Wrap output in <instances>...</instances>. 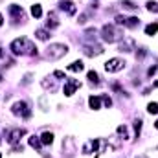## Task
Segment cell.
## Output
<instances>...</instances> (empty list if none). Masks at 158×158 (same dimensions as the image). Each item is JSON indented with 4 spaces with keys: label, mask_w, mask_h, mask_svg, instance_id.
Segmentation results:
<instances>
[{
    "label": "cell",
    "mask_w": 158,
    "mask_h": 158,
    "mask_svg": "<svg viewBox=\"0 0 158 158\" xmlns=\"http://www.w3.org/2000/svg\"><path fill=\"white\" fill-rule=\"evenodd\" d=\"M11 52L15 55H37V46L26 37H19L11 42Z\"/></svg>",
    "instance_id": "cell-1"
},
{
    "label": "cell",
    "mask_w": 158,
    "mask_h": 158,
    "mask_svg": "<svg viewBox=\"0 0 158 158\" xmlns=\"http://www.w3.org/2000/svg\"><path fill=\"white\" fill-rule=\"evenodd\" d=\"M101 37L105 42H118V40L123 39V31L116 28V26H112V24H105L103 28H101Z\"/></svg>",
    "instance_id": "cell-2"
},
{
    "label": "cell",
    "mask_w": 158,
    "mask_h": 158,
    "mask_svg": "<svg viewBox=\"0 0 158 158\" xmlns=\"http://www.w3.org/2000/svg\"><path fill=\"white\" fill-rule=\"evenodd\" d=\"M68 53V46L66 44H50L48 48H46V57L48 59H52V61H57V59H61V57H64Z\"/></svg>",
    "instance_id": "cell-3"
},
{
    "label": "cell",
    "mask_w": 158,
    "mask_h": 158,
    "mask_svg": "<svg viewBox=\"0 0 158 158\" xmlns=\"http://www.w3.org/2000/svg\"><path fill=\"white\" fill-rule=\"evenodd\" d=\"M11 112H13L15 116H22V118H30V116H31V110L28 109V103H24V101H17V103H13Z\"/></svg>",
    "instance_id": "cell-4"
},
{
    "label": "cell",
    "mask_w": 158,
    "mask_h": 158,
    "mask_svg": "<svg viewBox=\"0 0 158 158\" xmlns=\"http://www.w3.org/2000/svg\"><path fill=\"white\" fill-rule=\"evenodd\" d=\"M125 61L123 59H118V57H114V59H109L107 63H105V70L107 72H110V74H114V72H119V70H123L125 68Z\"/></svg>",
    "instance_id": "cell-5"
},
{
    "label": "cell",
    "mask_w": 158,
    "mask_h": 158,
    "mask_svg": "<svg viewBox=\"0 0 158 158\" xmlns=\"http://www.w3.org/2000/svg\"><path fill=\"white\" fill-rule=\"evenodd\" d=\"M83 53L86 55V57H96V55H101L103 53V48L99 46V44H85L83 46Z\"/></svg>",
    "instance_id": "cell-6"
},
{
    "label": "cell",
    "mask_w": 158,
    "mask_h": 158,
    "mask_svg": "<svg viewBox=\"0 0 158 158\" xmlns=\"http://www.w3.org/2000/svg\"><path fill=\"white\" fill-rule=\"evenodd\" d=\"M26 134V131L24 129H11L9 132H7V142L11 143V145H19V142H20V138Z\"/></svg>",
    "instance_id": "cell-7"
},
{
    "label": "cell",
    "mask_w": 158,
    "mask_h": 158,
    "mask_svg": "<svg viewBox=\"0 0 158 158\" xmlns=\"http://www.w3.org/2000/svg\"><path fill=\"white\" fill-rule=\"evenodd\" d=\"M77 88H81V83L77 79H66L64 86H63V92H64V96H72Z\"/></svg>",
    "instance_id": "cell-8"
},
{
    "label": "cell",
    "mask_w": 158,
    "mask_h": 158,
    "mask_svg": "<svg viewBox=\"0 0 158 158\" xmlns=\"http://www.w3.org/2000/svg\"><path fill=\"white\" fill-rule=\"evenodd\" d=\"M63 151H64V155L68 158H72L76 155V142H74V138H64L63 140Z\"/></svg>",
    "instance_id": "cell-9"
},
{
    "label": "cell",
    "mask_w": 158,
    "mask_h": 158,
    "mask_svg": "<svg viewBox=\"0 0 158 158\" xmlns=\"http://www.w3.org/2000/svg\"><path fill=\"white\" fill-rule=\"evenodd\" d=\"M98 147H99V140H88L81 151H83V155H94L98 151Z\"/></svg>",
    "instance_id": "cell-10"
},
{
    "label": "cell",
    "mask_w": 158,
    "mask_h": 158,
    "mask_svg": "<svg viewBox=\"0 0 158 158\" xmlns=\"http://www.w3.org/2000/svg\"><path fill=\"white\" fill-rule=\"evenodd\" d=\"M9 13H11V17L15 19V22L24 17V9H22L20 6H17V4H11V6H9Z\"/></svg>",
    "instance_id": "cell-11"
},
{
    "label": "cell",
    "mask_w": 158,
    "mask_h": 158,
    "mask_svg": "<svg viewBox=\"0 0 158 158\" xmlns=\"http://www.w3.org/2000/svg\"><path fill=\"white\" fill-rule=\"evenodd\" d=\"M61 9H63V11H66L68 15H76V11H77L76 4H74V2H70V0H63V2H61Z\"/></svg>",
    "instance_id": "cell-12"
},
{
    "label": "cell",
    "mask_w": 158,
    "mask_h": 158,
    "mask_svg": "<svg viewBox=\"0 0 158 158\" xmlns=\"http://www.w3.org/2000/svg\"><path fill=\"white\" fill-rule=\"evenodd\" d=\"M88 105H90L92 110H99V107H101V98H99V96H90V98H88Z\"/></svg>",
    "instance_id": "cell-13"
},
{
    "label": "cell",
    "mask_w": 158,
    "mask_h": 158,
    "mask_svg": "<svg viewBox=\"0 0 158 158\" xmlns=\"http://www.w3.org/2000/svg\"><path fill=\"white\" fill-rule=\"evenodd\" d=\"M46 26L48 28H57L59 26V20H57V15L52 11V13H48V20H46Z\"/></svg>",
    "instance_id": "cell-14"
},
{
    "label": "cell",
    "mask_w": 158,
    "mask_h": 158,
    "mask_svg": "<svg viewBox=\"0 0 158 158\" xmlns=\"http://www.w3.org/2000/svg\"><path fill=\"white\" fill-rule=\"evenodd\" d=\"M131 50H134V40L132 39H127L125 42L119 44V52H131Z\"/></svg>",
    "instance_id": "cell-15"
},
{
    "label": "cell",
    "mask_w": 158,
    "mask_h": 158,
    "mask_svg": "<svg viewBox=\"0 0 158 158\" xmlns=\"http://www.w3.org/2000/svg\"><path fill=\"white\" fill-rule=\"evenodd\" d=\"M40 142H42V145H52L53 143V134L52 132H42V136H40Z\"/></svg>",
    "instance_id": "cell-16"
},
{
    "label": "cell",
    "mask_w": 158,
    "mask_h": 158,
    "mask_svg": "<svg viewBox=\"0 0 158 158\" xmlns=\"http://www.w3.org/2000/svg\"><path fill=\"white\" fill-rule=\"evenodd\" d=\"M30 145L33 147V149H37V151H40V147H42V142H40V138L39 136H30Z\"/></svg>",
    "instance_id": "cell-17"
},
{
    "label": "cell",
    "mask_w": 158,
    "mask_h": 158,
    "mask_svg": "<svg viewBox=\"0 0 158 158\" xmlns=\"http://www.w3.org/2000/svg\"><path fill=\"white\" fill-rule=\"evenodd\" d=\"M83 68H85V64H83L81 61H74L72 64H68V70H70V72H81Z\"/></svg>",
    "instance_id": "cell-18"
},
{
    "label": "cell",
    "mask_w": 158,
    "mask_h": 158,
    "mask_svg": "<svg viewBox=\"0 0 158 158\" xmlns=\"http://www.w3.org/2000/svg\"><path fill=\"white\" fill-rule=\"evenodd\" d=\"M158 31V22H153V24H149V26H145V35H155Z\"/></svg>",
    "instance_id": "cell-19"
},
{
    "label": "cell",
    "mask_w": 158,
    "mask_h": 158,
    "mask_svg": "<svg viewBox=\"0 0 158 158\" xmlns=\"http://www.w3.org/2000/svg\"><path fill=\"white\" fill-rule=\"evenodd\" d=\"M35 37H37L39 40H48V39H50V33H48L46 30H42V28H40V30L35 31Z\"/></svg>",
    "instance_id": "cell-20"
},
{
    "label": "cell",
    "mask_w": 158,
    "mask_h": 158,
    "mask_svg": "<svg viewBox=\"0 0 158 158\" xmlns=\"http://www.w3.org/2000/svg\"><path fill=\"white\" fill-rule=\"evenodd\" d=\"M140 24V19H136V17H129L127 20H125V26L127 28H136Z\"/></svg>",
    "instance_id": "cell-21"
},
{
    "label": "cell",
    "mask_w": 158,
    "mask_h": 158,
    "mask_svg": "<svg viewBox=\"0 0 158 158\" xmlns=\"http://www.w3.org/2000/svg\"><path fill=\"white\" fill-rule=\"evenodd\" d=\"M31 15H33L35 19H40V17H42V7H40L39 4H33V6H31Z\"/></svg>",
    "instance_id": "cell-22"
},
{
    "label": "cell",
    "mask_w": 158,
    "mask_h": 158,
    "mask_svg": "<svg viewBox=\"0 0 158 158\" xmlns=\"http://www.w3.org/2000/svg\"><path fill=\"white\" fill-rule=\"evenodd\" d=\"M42 86H44V88H50L52 92H55V90H57V85H55V81H53V79H52V81L44 79V81H42Z\"/></svg>",
    "instance_id": "cell-23"
},
{
    "label": "cell",
    "mask_w": 158,
    "mask_h": 158,
    "mask_svg": "<svg viewBox=\"0 0 158 158\" xmlns=\"http://www.w3.org/2000/svg\"><path fill=\"white\" fill-rule=\"evenodd\" d=\"M86 77H88V81H90V83H94V85H99V76H98L94 70H90Z\"/></svg>",
    "instance_id": "cell-24"
},
{
    "label": "cell",
    "mask_w": 158,
    "mask_h": 158,
    "mask_svg": "<svg viewBox=\"0 0 158 158\" xmlns=\"http://www.w3.org/2000/svg\"><path fill=\"white\" fill-rule=\"evenodd\" d=\"M118 134L119 136H123V140L129 138V132H127V127H125V125H119L118 127Z\"/></svg>",
    "instance_id": "cell-25"
},
{
    "label": "cell",
    "mask_w": 158,
    "mask_h": 158,
    "mask_svg": "<svg viewBox=\"0 0 158 158\" xmlns=\"http://www.w3.org/2000/svg\"><path fill=\"white\" fill-rule=\"evenodd\" d=\"M121 6H123L125 9H136V7H138V6H136L134 2H131V0H123V2H121Z\"/></svg>",
    "instance_id": "cell-26"
},
{
    "label": "cell",
    "mask_w": 158,
    "mask_h": 158,
    "mask_svg": "<svg viewBox=\"0 0 158 158\" xmlns=\"http://www.w3.org/2000/svg\"><path fill=\"white\" fill-rule=\"evenodd\" d=\"M147 112L149 114H158V103H149L147 105Z\"/></svg>",
    "instance_id": "cell-27"
},
{
    "label": "cell",
    "mask_w": 158,
    "mask_h": 158,
    "mask_svg": "<svg viewBox=\"0 0 158 158\" xmlns=\"http://www.w3.org/2000/svg\"><path fill=\"white\" fill-rule=\"evenodd\" d=\"M145 6H147V9H149V11H153V13H158V4H156V2H151V0H149Z\"/></svg>",
    "instance_id": "cell-28"
},
{
    "label": "cell",
    "mask_w": 158,
    "mask_h": 158,
    "mask_svg": "<svg viewBox=\"0 0 158 158\" xmlns=\"http://www.w3.org/2000/svg\"><path fill=\"white\" fill-rule=\"evenodd\" d=\"M101 101L105 103V107H107V109H110V107H112V99H110L109 96H101Z\"/></svg>",
    "instance_id": "cell-29"
},
{
    "label": "cell",
    "mask_w": 158,
    "mask_h": 158,
    "mask_svg": "<svg viewBox=\"0 0 158 158\" xmlns=\"http://www.w3.org/2000/svg\"><path fill=\"white\" fill-rule=\"evenodd\" d=\"M134 131H136V138L140 136V131H142V119H136L134 121Z\"/></svg>",
    "instance_id": "cell-30"
},
{
    "label": "cell",
    "mask_w": 158,
    "mask_h": 158,
    "mask_svg": "<svg viewBox=\"0 0 158 158\" xmlns=\"http://www.w3.org/2000/svg\"><path fill=\"white\" fill-rule=\"evenodd\" d=\"M125 20H127V17H121V15L116 17V24L118 26H125Z\"/></svg>",
    "instance_id": "cell-31"
},
{
    "label": "cell",
    "mask_w": 158,
    "mask_h": 158,
    "mask_svg": "<svg viewBox=\"0 0 158 158\" xmlns=\"http://www.w3.org/2000/svg\"><path fill=\"white\" fill-rule=\"evenodd\" d=\"M40 107H42V110H48V107H46V98H40Z\"/></svg>",
    "instance_id": "cell-32"
},
{
    "label": "cell",
    "mask_w": 158,
    "mask_h": 158,
    "mask_svg": "<svg viewBox=\"0 0 158 158\" xmlns=\"http://www.w3.org/2000/svg\"><path fill=\"white\" fill-rule=\"evenodd\" d=\"M156 66H151V68H149V72H147V74H149V76H155V74H156Z\"/></svg>",
    "instance_id": "cell-33"
},
{
    "label": "cell",
    "mask_w": 158,
    "mask_h": 158,
    "mask_svg": "<svg viewBox=\"0 0 158 158\" xmlns=\"http://www.w3.org/2000/svg\"><path fill=\"white\" fill-rule=\"evenodd\" d=\"M53 76H55V77H64V72L57 70V72H53ZM64 79H66V77H64Z\"/></svg>",
    "instance_id": "cell-34"
},
{
    "label": "cell",
    "mask_w": 158,
    "mask_h": 158,
    "mask_svg": "<svg viewBox=\"0 0 158 158\" xmlns=\"http://www.w3.org/2000/svg\"><path fill=\"white\" fill-rule=\"evenodd\" d=\"M2 24H4V17L0 15V26H2Z\"/></svg>",
    "instance_id": "cell-35"
},
{
    "label": "cell",
    "mask_w": 158,
    "mask_h": 158,
    "mask_svg": "<svg viewBox=\"0 0 158 158\" xmlns=\"http://www.w3.org/2000/svg\"><path fill=\"white\" fill-rule=\"evenodd\" d=\"M0 57H4V52H2V46H0Z\"/></svg>",
    "instance_id": "cell-36"
},
{
    "label": "cell",
    "mask_w": 158,
    "mask_h": 158,
    "mask_svg": "<svg viewBox=\"0 0 158 158\" xmlns=\"http://www.w3.org/2000/svg\"><path fill=\"white\" fill-rule=\"evenodd\" d=\"M155 86H156V88H158V81H156V83H155Z\"/></svg>",
    "instance_id": "cell-37"
},
{
    "label": "cell",
    "mask_w": 158,
    "mask_h": 158,
    "mask_svg": "<svg viewBox=\"0 0 158 158\" xmlns=\"http://www.w3.org/2000/svg\"><path fill=\"white\" fill-rule=\"evenodd\" d=\"M155 127H156V129H158V121H156V123H155Z\"/></svg>",
    "instance_id": "cell-38"
},
{
    "label": "cell",
    "mask_w": 158,
    "mask_h": 158,
    "mask_svg": "<svg viewBox=\"0 0 158 158\" xmlns=\"http://www.w3.org/2000/svg\"><path fill=\"white\" fill-rule=\"evenodd\" d=\"M136 158H147V156H136Z\"/></svg>",
    "instance_id": "cell-39"
},
{
    "label": "cell",
    "mask_w": 158,
    "mask_h": 158,
    "mask_svg": "<svg viewBox=\"0 0 158 158\" xmlns=\"http://www.w3.org/2000/svg\"><path fill=\"white\" fill-rule=\"evenodd\" d=\"M0 81H2V76H0Z\"/></svg>",
    "instance_id": "cell-40"
},
{
    "label": "cell",
    "mask_w": 158,
    "mask_h": 158,
    "mask_svg": "<svg viewBox=\"0 0 158 158\" xmlns=\"http://www.w3.org/2000/svg\"><path fill=\"white\" fill-rule=\"evenodd\" d=\"M0 158H2V153H0Z\"/></svg>",
    "instance_id": "cell-41"
}]
</instances>
